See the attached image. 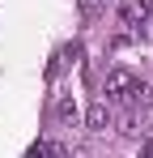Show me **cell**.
<instances>
[{
  "instance_id": "1",
  "label": "cell",
  "mask_w": 153,
  "mask_h": 158,
  "mask_svg": "<svg viewBox=\"0 0 153 158\" xmlns=\"http://www.w3.org/2000/svg\"><path fill=\"white\" fill-rule=\"evenodd\" d=\"M132 85H136V73H132V69H111L106 81H102V98H106V103H124Z\"/></svg>"
},
{
  "instance_id": "2",
  "label": "cell",
  "mask_w": 153,
  "mask_h": 158,
  "mask_svg": "<svg viewBox=\"0 0 153 158\" xmlns=\"http://www.w3.org/2000/svg\"><path fill=\"white\" fill-rule=\"evenodd\" d=\"M85 124H89V128L94 132H102V128H111V103H106V98H98V103L89 107V111H85Z\"/></svg>"
},
{
  "instance_id": "3",
  "label": "cell",
  "mask_w": 153,
  "mask_h": 158,
  "mask_svg": "<svg viewBox=\"0 0 153 158\" xmlns=\"http://www.w3.org/2000/svg\"><path fill=\"white\" fill-rule=\"evenodd\" d=\"M145 17H149V4H140V0H128L124 9H119V22L124 26H140Z\"/></svg>"
},
{
  "instance_id": "4",
  "label": "cell",
  "mask_w": 153,
  "mask_h": 158,
  "mask_svg": "<svg viewBox=\"0 0 153 158\" xmlns=\"http://www.w3.org/2000/svg\"><path fill=\"white\" fill-rule=\"evenodd\" d=\"M26 158H68V150L55 145V141H34V145L26 150Z\"/></svg>"
},
{
  "instance_id": "5",
  "label": "cell",
  "mask_w": 153,
  "mask_h": 158,
  "mask_svg": "<svg viewBox=\"0 0 153 158\" xmlns=\"http://www.w3.org/2000/svg\"><path fill=\"white\" fill-rule=\"evenodd\" d=\"M55 120H60V124H76V103H73V94H64V98L55 103Z\"/></svg>"
},
{
  "instance_id": "6",
  "label": "cell",
  "mask_w": 153,
  "mask_h": 158,
  "mask_svg": "<svg viewBox=\"0 0 153 158\" xmlns=\"http://www.w3.org/2000/svg\"><path fill=\"white\" fill-rule=\"evenodd\" d=\"M76 4H81V17H85V22H94L102 9H106V0H76Z\"/></svg>"
},
{
  "instance_id": "7",
  "label": "cell",
  "mask_w": 153,
  "mask_h": 158,
  "mask_svg": "<svg viewBox=\"0 0 153 158\" xmlns=\"http://www.w3.org/2000/svg\"><path fill=\"white\" fill-rule=\"evenodd\" d=\"M119 132H128V137H140V115L132 111V115H124L119 120Z\"/></svg>"
},
{
  "instance_id": "8",
  "label": "cell",
  "mask_w": 153,
  "mask_h": 158,
  "mask_svg": "<svg viewBox=\"0 0 153 158\" xmlns=\"http://www.w3.org/2000/svg\"><path fill=\"white\" fill-rule=\"evenodd\" d=\"M140 158H153V137L145 141V145H140Z\"/></svg>"
},
{
  "instance_id": "9",
  "label": "cell",
  "mask_w": 153,
  "mask_h": 158,
  "mask_svg": "<svg viewBox=\"0 0 153 158\" xmlns=\"http://www.w3.org/2000/svg\"><path fill=\"white\" fill-rule=\"evenodd\" d=\"M149 13H153V0H149Z\"/></svg>"
}]
</instances>
